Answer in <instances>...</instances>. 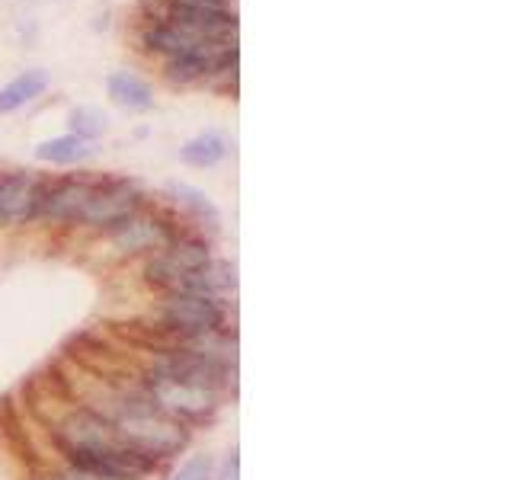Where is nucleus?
<instances>
[{
	"mask_svg": "<svg viewBox=\"0 0 512 480\" xmlns=\"http://www.w3.org/2000/svg\"><path fill=\"white\" fill-rule=\"evenodd\" d=\"M45 183L32 173H10L0 180V221H26L42 212Z\"/></svg>",
	"mask_w": 512,
	"mask_h": 480,
	"instance_id": "6e6552de",
	"label": "nucleus"
},
{
	"mask_svg": "<svg viewBox=\"0 0 512 480\" xmlns=\"http://www.w3.org/2000/svg\"><path fill=\"white\" fill-rule=\"evenodd\" d=\"M234 285H237V276H234L231 263H208L183 285V292H199V295L212 298L218 292H228V288H234Z\"/></svg>",
	"mask_w": 512,
	"mask_h": 480,
	"instance_id": "2eb2a0df",
	"label": "nucleus"
},
{
	"mask_svg": "<svg viewBox=\"0 0 512 480\" xmlns=\"http://www.w3.org/2000/svg\"><path fill=\"white\" fill-rule=\"evenodd\" d=\"M208 263H212V253H208L205 240H170L164 253L148 266V279L160 288H170V292H183V285Z\"/></svg>",
	"mask_w": 512,
	"mask_h": 480,
	"instance_id": "f03ea898",
	"label": "nucleus"
},
{
	"mask_svg": "<svg viewBox=\"0 0 512 480\" xmlns=\"http://www.w3.org/2000/svg\"><path fill=\"white\" fill-rule=\"evenodd\" d=\"M141 42H144V48H151V52L167 55V58L186 55V52H196V48L202 45V39L189 36L186 29L173 26V23H167V20L151 23L148 29L141 32Z\"/></svg>",
	"mask_w": 512,
	"mask_h": 480,
	"instance_id": "9b49d317",
	"label": "nucleus"
},
{
	"mask_svg": "<svg viewBox=\"0 0 512 480\" xmlns=\"http://www.w3.org/2000/svg\"><path fill=\"white\" fill-rule=\"evenodd\" d=\"M90 192H93V183H84V180L58 183L55 189L45 192L42 212L58 221H80V215H84V208L90 202Z\"/></svg>",
	"mask_w": 512,
	"mask_h": 480,
	"instance_id": "1a4fd4ad",
	"label": "nucleus"
},
{
	"mask_svg": "<svg viewBox=\"0 0 512 480\" xmlns=\"http://www.w3.org/2000/svg\"><path fill=\"white\" fill-rule=\"evenodd\" d=\"M176 4L205 7V10H231V0H176Z\"/></svg>",
	"mask_w": 512,
	"mask_h": 480,
	"instance_id": "aec40b11",
	"label": "nucleus"
},
{
	"mask_svg": "<svg viewBox=\"0 0 512 480\" xmlns=\"http://www.w3.org/2000/svg\"><path fill=\"white\" fill-rule=\"evenodd\" d=\"M148 391H151L148 397L167 416H205L215 410V391H208V388H192V384L151 375Z\"/></svg>",
	"mask_w": 512,
	"mask_h": 480,
	"instance_id": "0eeeda50",
	"label": "nucleus"
},
{
	"mask_svg": "<svg viewBox=\"0 0 512 480\" xmlns=\"http://www.w3.org/2000/svg\"><path fill=\"white\" fill-rule=\"evenodd\" d=\"M170 244V231L154 218H128L116 228V247L125 253H138V250H154V247H167Z\"/></svg>",
	"mask_w": 512,
	"mask_h": 480,
	"instance_id": "9d476101",
	"label": "nucleus"
},
{
	"mask_svg": "<svg viewBox=\"0 0 512 480\" xmlns=\"http://www.w3.org/2000/svg\"><path fill=\"white\" fill-rule=\"evenodd\" d=\"M221 317L224 314L218 308V301L208 298V295H199V292H176L164 308L167 330L192 336V340H199V336H208V333H218Z\"/></svg>",
	"mask_w": 512,
	"mask_h": 480,
	"instance_id": "7ed1b4c3",
	"label": "nucleus"
},
{
	"mask_svg": "<svg viewBox=\"0 0 512 480\" xmlns=\"http://www.w3.org/2000/svg\"><path fill=\"white\" fill-rule=\"evenodd\" d=\"M141 205V192L135 183L128 180H109L103 186H93L90 202L84 208L80 221L96 224V228H119L122 221H128Z\"/></svg>",
	"mask_w": 512,
	"mask_h": 480,
	"instance_id": "20e7f679",
	"label": "nucleus"
},
{
	"mask_svg": "<svg viewBox=\"0 0 512 480\" xmlns=\"http://www.w3.org/2000/svg\"><path fill=\"white\" fill-rule=\"evenodd\" d=\"M212 471H215L212 458H208V455H192L173 480H212Z\"/></svg>",
	"mask_w": 512,
	"mask_h": 480,
	"instance_id": "6ab92c4d",
	"label": "nucleus"
},
{
	"mask_svg": "<svg viewBox=\"0 0 512 480\" xmlns=\"http://www.w3.org/2000/svg\"><path fill=\"white\" fill-rule=\"evenodd\" d=\"M106 90L112 96V103L122 106V109H132V112H148L154 106V90L148 80H141L132 71H116L109 74L106 80Z\"/></svg>",
	"mask_w": 512,
	"mask_h": 480,
	"instance_id": "f8f14e48",
	"label": "nucleus"
},
{
	"mask_svg": "<svg viewBox=\"0 0 512 480\" xmlns=\"http://www.w3.org/2000/svg\"><path fill=\"white\" fill-rule=\"evenodd\" d=\"M109 128V119L103 116L100 109H90V106H80L71 112V135L84 138V141H93L100 138Z\"/></svg>",
	"mask_w": 512,
	"mask_h": 480,
	"instance_id": "a211bd4d",
	"label": "nucleus"
},
{
	"mask_svg": "<svg viewBox=\"0 0 512 480\" xmlns=\"http://www.w3.org/2000/svg\"><path fill=\"white\" fill-rule=\"evenodd\" d=\"M224 154H228V141H224L218 132H205L199 138H192L180 151V157L189 167H215L218 160H224Z\"/></svg>",
	"mask_w": 512,
	"mask_h": 480,
	"instance_id": "dca6fc26",
	"label": "nucleus"
},
{
	"mask_svg": "<svg viewBox=\"0 0 512 480\" xmlns=\"http://www.w3.org/2000/svg\"><path fill=\"white\" fill-rule=\"evenodd\" d=\"M151 375L180 381V384H192V388L215 391L224 384V378H228V365L208 359V356H202V352H170V356H164L154 365Z\"/></svg>",
	"mask_w": 512,
	"mask_h": 480,
	"instance_id": "423d86ee",
	"label": "nucleus"
},
{
	"mask_svg": "<svg viewBox=\"0 0 512 480\" xmlns=\"http://www.w3.org/2000/svg\"><path fill=\"white\" fill-rule=\"evenodd\" d=\"M164 20L186 29L189 36L202 42H237V13L234 10H205V7H189L167 0Z\"/></svg>",
	"mask_w": 512,
	"mask_h": 480,
	"instance_id": "39448f33",
	"label": "nucleus"
},
{
	"mask_svg": "<svg viewBox=\"0 0 512 480\" xmlns=\"http://www.w3.org/2000/svg\"><path fill=\"white\" fill-rule=\"evenodd\" d=\"M48 84H52V80H48V71H42V68H29L20 77H13L10 84L0 90V116H7V112H16L20 106L32 103L36 96H42L48 90Z\"/></svg>",
	"mask_w": 512,
	"mask_h": 480,
	"instance_id": "ddd939ff",
	"label": "nucleus"
},
{
	"mask_svg": "<svg viewBox=\"0 0 512 480\" xmlns=\"http://www.w3.org/2000/svg\"><path fill=\"white\" fill-rule=\"evenodd\" d=\"M93 154V144L77 138V135H61V138H52V141H42L36 148V157L45 160V164H80V160H87Z\"/></svg>",
	"mask_w": 512,
	"mask_h": 480,
	"instance_id": "4468645a",
	"label": "nucleus"
},
{
	"mask_svg": "<svg viewBox=\"0 0 512 480\" xmlns=\"http://www.w3.org/2000/svg\"><path fill=\"white\" fill-rule=\"evenodd\" d=\"M167 189H170V196L180 202L183 208H189V212L196 215L199 221H208V228H218V208H215V202L208 199L202 189L189 186V183H176V180Z\"/></svg>",
	"mask_w": 512,
	"mask_h": 480,
	"instance_id": "f3484780",
	"label": "nucleus"
},
{
	"mask_svg": "<svg viewBox=\"0 0 512 480\" xmlns=\"http://www.w3.org/2000/svg\"><path fill=\"white\" fill-rule=\"evenodd\" d=\"M58 480H103V477H93V474H87V471H71V474H64V477H58Z\"/></svg>",
	"mask_w": 512,
	"mask_h": 480,
	"instance_id": "412c9836",
	"label": "nucleus"
},
{
	"mask_svg": "<svg viewBox=\"0 0 512 480\" xmlns=\"http://www.w3.org/2000/svg\"><path fill=\"white\" fill-rule=\"evenodd\" d=\"M119 432L125 445H132L135 452L157 458L173 455L186 445V429L160 410L151 397H132L119 407V420L112 426Z\"/></svg>",
	"mask_w": 512,
	"mask_h": 480,
	"instance_id": "f257e3e1",
	"label": "nucleus"
}]
</instances>
